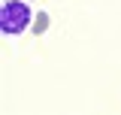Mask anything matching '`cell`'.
<instances>
[{
	"mask_svg": "<svg viewBox=\"0 0 121 115\" xmlns=\"http://www.w3.org/2000/svg\"><path fill=\"white\" fill-rule=\"evenodd\" d=\"M27 3H30V0H27Z\"/></svg>",
	"mask_w": 121,
	"mask_h": 115,
	"instance_id": "cell-3",
	"label": "cell"
},
{
	"mask_svg": "<svg viewBox=\"0 0 121 115\" xmlns=\"http://www.w3.org/2000/svg\"><path fill=\"white\" fill-rule=\"evenodd\" d=\"M30 27H33V33H36V36H43L45 30H48V12H43V9H39V12L33 15V24H30Z\"/></svg>",
	"mask_w": 121,
	"mask_h": 115,
	"instance_id": "cell-2",
	"label": "cell"
},
{
	"mask_svg": "<svg viewBox=\"0 0 121 115\" xmlns=\"http://www.w3.org/2000/svg\"><path fill=\"white\" fill-rule=\"evenodd\" d=\"M30 24H33V12H30L27 0H3V6H0V30L6 36H21Z\"/></svg>",
	"mask_w": 121,
	"mask_h": 115,
	"instance_id": "cell-1",
	"label": "cell"
}]
</instances>
